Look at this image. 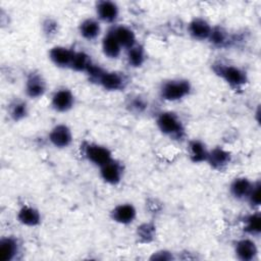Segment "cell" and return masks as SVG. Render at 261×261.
Listing matches in <instances>:
<instances>
[{"instance_id":"cell-1","label":"cell","mask_w":261,"mask_h":261,"mask_svg":"<svg viewBox=\"0 0 261 261\" xmlns=\"http://www.w3.org/2000/svg\"><path fill=\"white\" fill-rule=\"evenodd\" d=\"M155 123L159 132L176 142H182L186 139L187 132L182 119L173 111H160L157 113Z\"/></svg>"},{"instance_id":"cell-2","label":"cell","mask_w":261,"mask_h":261,"mask_svg":"<svg viewBox=\"0 0 261 261\" xmlns=\"http://www.w3.org/2000/svg\"><path fill=\"white\" fill-rule=\"evenodd\" d=\"M211 68L213 72L232 90H243L249 82L247 71L239 65L223 61H215Z\"/></svg>"},{"instance_id":"cell-3","label":"cell","mask_w":261,"mask_h":261,"mask_svg":"<svg viewBox=\"0 0 261 261\" xmlns=\"http://www.w3.org/2000/svg\"><path fill=\"white\" fill-rule=\"evenodd\" d=\"M192 89V85L187 79H169L161 84L159 96L164 101L177 102L189 97Z\"/></svg>"},{"instance_id":"cell-4","label":"cell","mask_w":261,"mask_h":261,"mask_svg":"<svg viewBox=\"0 0 261 261\" xmlns=\"http://www.w3.org/2000/svg\"><path fill=\"white\" fill-rule=\"evenodd\" d=\"M81 152L89 163L97 167H101L113 158L112 152L108 147L94 142H84L81 145Z\"/></svg>"},{"instance_id":"cell-5","label":"cell","mask_w":261,"mask_h":261,"mask_svg":"<svg viewBox=\"0 0 261 261\" xmlns=\"http://www.w3.org/2000/svg\"><path fill=\"white\" fill-rule=\"evenodd\" d=\"M129 84L127 75L118 70L105 69L97 82V85L108 92L123 91Z\"/></svg>"},{"instance_id":"cell-6","label":"cell","mask_w":261,"mask_h":261,"mask_svg":"<svg viewBox=\"0 0 261 261\" xmlns=\"http://www.w3.org/2000/svg\"><path fill=\"white\" fill-rule=\"evenodd\" d=\"M99 175L105 184L116 186L120 184L123 178L124 166L119 160L112 158L110 161L99 167Z\"/></svg>"},{"instance_id":"cell-7","label":"cell","mask_w":261,"mask_h":261,"mask_svg":"<svg viewBox=\"0 0 261 261\" xmlns=\"http://www.w3.org/2000/svg\"><path fill=\"white\" fill-rule=\"evenodd\" d=\"M75 104V96L73 92L66 88L62 87L57 89L51 96L50 105L51 108L59 113L68 112L73 108Z\"/></svg>"},{"instance_id":"cell-8","label":"cell","mask_w":261,"mask_h":261,"mask_svg":"<svg viewBox=\"0 0 261 261\" xmlns=\"http://www.w3.org/2000/svg\"><path fill=\"white\" fill-rule=\"evenodd\" d=\"M47 92V82L44 75L36 70L31 71L24 82V93L30 99H39Z\"/></svg>"},{"instance_id":"cell-9","label":"cell","mask_w":261,"mask_h":261,"mask_svg":"<svg viewBox=\"0 0 261 261\" xmlns=\"http://www.w3.org/2000/svg\"><path fill=\"white\" fill-rule=\"evenodd\" d=\"M49 143L57 149L68 148L73 141V135L70 127L65 123L54 125L48 134Z\"/></svg>"},{"instance_id":"cell-10","label":"cell","mask_w":261,"mask_h":261,"mask_svg":"<svg viewBox=\"0 0 261 261\" xmlns=\"http://www.w3.org/2000/svg\"><path fill=\"white\" fill-rule=\"evenodd\" d=\"M232 161V154L227 149L216 146L209 149L206 163L216 171L225 170Z\"/></svg>"},{"instance_id":"cell-11","label":"cell","mask_w":261,"mask_h":261,"mask_svg":"<svg viewBox=\"0 0 261 261\" xmlns=\"http://www.w3.org/2000/svg\"><path fill=\"white\" fill-rule=\"evenodd\" d=\"M96 18L100 22L114 24L119 16L118 5L111 0H100L95 4Z\"/></svg>"},{"instance_id":"cell-12","label":"cell","mask_w":261,"mask_h":261,"mask_svg":"<svg viewBox=\"0 0 261 261\" xmlns=\"http://www.w3.org/2000/svg\"><path fill=\"white\" fill-rule=\"evenodd\" d=\"M112 221L122 225L132 224L137 218V209L132 203H119L109 213Z\"/></svg>"},{"instance_id":"cell-13","label":"cell","mask_w":261,"mask_h":261,"mask_svg":"<svg viewBox=\"0 0 261 261\" xmlns=\"http://www.w3.org/2000/svg\"><path fill=\"white\" fill-rule=\"evenodd\" d=\"M213 25L210 22L200 16H196L192 18L188 25L187 32L189 36L195 41H208Z\"/></svg>"},{"instance_id":"cell-14","label":"cell","mask_w":261,"mask_h":261,"mask_svg":"<svg viewBox=\"0 0 261 261\" xmlns=\"http://www.w3.org/2000/svg\"><path fill=\"white\" fill-rule=\"evenodd\" d=\"M233 252L237 259L241 261H253L258 256V247L251 238H242L236 241Z\"/></svg>"},{"instance_id":"cell-15","label":"cell","mask_w":261,"mask_h":261,"mask_svg":"<svg viewBox=\"0 0 261 261\" xmlns=\"http://www.w3.org/2000/svg\"><path fill=\"white\" fill-rule=\"evenodd\" d=\"M73 49L66 47V46H62V45H56L53 46L49 52H48V56L50 61L57 67L59 68H69L72 58H73V54H74Z\"/></svg>"},{"instance_id":"cell-16","label":"cell","mask_w":261,"mask_h":261,"mask_svg":"<svg viewBox=\"0 0 261 261\" xmlns=\"http://www.w3.org/2000/svg\"><path fill=\"white\" fill-rule=\"evenodd\" d=\"M21 246L16 237L6 236L0 240V261H14L20 254Z\"/></svg>"},{"instance_id":"cell-17","label":"cell","mask_w":261,"mask_h":261,"mask_svg":"<svg viewBox=\"0 0 261 261\" xmlns=\"http://www.w3.org/2000/svg\"><path fill=\"white\" fill-rule=\"evenodd\" d=\"M16 219L23 226L35 227L41 224L42 215L39 209H37L36 207L24 204L18 209L16 213Z\"/></svg>"},{"instance_id":"cell-18","label":"cell","mask_w":261,"mask_h":261,"mask_svg":"<svg viewBox=\"0 0 261 261\" xmlns=\"http://www.w3.org/2000/svg\"><path fill=\"white\" fill-rule=\"evenodd\" d=\"M110 30L115 36L116 40L120 44L123 50H127L137 44V36L135 31L125 24H113Z\"/></svg>"},{"instance_id":"cell-19","label":"cell","mask_w":261,"mask_h":261,"mask_svg":"<svg viewBox=\"0 0 261 261\" xmlns=\"http://www.w3.org/2000/svg\"><path fill=\"white\" fill-rule=\"evenodd\" d=\"M101 50L105 57L108 59H117L122 52V47L116 40L110 28L105 33L101 41Z\"/></svg>"},{"instance_id":"cell-20","label":"cell","mask_w":261,"mask_h":261,"mask_svg":"<svg viewBox=\"0 0 261 261\" xmlns=\"http://www.w3.org/2000/svg\"><path fill=\"white\" fill-rule=\"evenodd\" d=\"M254 180L246 176H238L233 178L229 185V193L232 198L239 201H245L249 195Z\"/></svg>"},{"instance_id":"cell-21","label":"cell","mask_w":261,"mask_h":261,"mask_svg":"<svg viewBox=\"0 0 261 261\" xmlns=\"http://www.w3.org/2000/svg\"><path fill=\"white\" fill-rule=\"evenodd\" d=\"M77 30L83 39L87 41H94L100 36L102 28L101 22L97 18L87 17L81 21Z\"/></svg>"},{"instance_id":"cell-22","label":"cell","mask_w":261,"mask_h":261,"mask_svg":"<svg viewBox=\"0 0 261 261\" xmlns=\"http://www.w3.org/2000/svg\"><path fill=\"white\" fill-rule=\"evenodd\" d=\"M188 155L190 160L193 163H204L207 160L209 149L207 148L206 144L199 140V139H193L188 142Z\"/></svg>"},{"instance_id":"cell-23","label":"cell","mask_w":261,"mask_h":261,"mask_svg":"<svg viewBox=\"0 0 261 261\" xmlns=\"http://www.w3.org/2000/svg\"><path fill=\"white\" fill-rule=\"evenodd\" d=\"M243 231L250 237H259L261 232V213L259 210H255L245 215L242 220Z\"/></svg>"},{"instance_id":"cell-24","label":"cell","mask_w":261,"mask_h":261,"mask_svg":"<svg viewBox=\"0 0 261 261\" xmlns=\"http://www.w3.org/2000/svg\"><path fill=\"white\" fill-rule=\"evenodd\" d=\"M208 42L217 49H223L230 46L233 42V39L224 28L220 25H214L212 28Z\"/></svg>"},{"instance_id":"cell-25","label":"cell","mask_w":261,"mask_h":261,"mask_svg":"<svg viewBox=\"0 0 261 261\" xmlns=\"http://www.w3.org/2000/svg\"><path fill=\"white\" fill-rule=\"evenodd\" d=\"M125 51H126L125 53L126 63L128 64V66L133 68L142 67L147 60V53H146L145 47L140 43L135 44L133 47H130Z\"/></svg>"},{"instance_id":"cell-26","label":"cell","mask_w":261,"mask_h":261,"mask_svg":"<svg viewBox=\"0 0 261 261\" xmlns=\"http://www.w3.org/2000/svg\"><path fill=\"white\" fill-rule=\"evenodd\" d=\"M7 113L11 120H13L14 122H18L28 117L30 113V108L27 101L20 98H15L8 104Z\"/></svg>"},{"instance_id":"cell-27","label":"cell","mask_w":261,"mask_h":261,"mask_svg":"<svg viewBox=\"0 0 261 261\" xmlns=\"http://www.w3.org/2000/svg\"><path fill=\"white\" fill-rule=\"evenodd\" d=\"M157 236V227L153 221H145L136 229V238L140 244H150L155 241Z\"/></svg>"},{"instance_id":"cell-28","label":"cell","mask_w":261,"mask_h":261,"mask_svg":"<svg viewBox=\"0 0 261 261\" xmlns=\"http://www.w3.org/2000/svg\"><path fill=\"white\" fill-rule=\"evenodd\" d=\"M95 62L93 61L91 55H89L85 51H74L73 58L70 64V69L76 71V72H84L87 73V71L92 67V65Z\"/></svg>"},{"instance_id":"cell-29","label":"cell","mask_w":261,"mask_h":261,"mask_svg":"<svg viewBox=\"0 0 261 261\" xmlns=\"http://www.w3.org/2000/svg\"><path fill=\"white\" fill-rule=\"evenodd\" d=\"M148 100L142 95H132L126 100V109L134 114H143L148 109Z\"/></svg>"},{"instance_id":"cell-30","label":"cell","mask_w":261,"mask_h":261,"mask_svg":"<svg viewBox=\"0 0 261 261\" xmlns=\"http://www.w3.org/2000/svg\"><path fill=\"white\" fill-rule=\"evenodd\" d=\"M260 191H261V182L259 179L254 180L253 187L249 193V195L247 196L245 202L248 203V205L254 209V210H258L260 205H261V196H260Z\"/></svg>"},{"instance_id":"cell-31","label":"cell","mask_w":261,"mask_h":261,"mask_svg":"<svg viewBox=\"0 0 261 261\" xmlns=\"http://www.w3.org/2000/svg\"><path fill=\"white\" fill-rule=\"evenodd\" d=\"M41 29H42L43 35L46 38H53L59 32V23L55 18L48 16L43 19L41 23Z\"/></svg>"},{"instance_id":"cell-32","label":"cell","mask_w":261,"mask_h":261,"mask_svg":"<svg viewBox=\"0 0 261 261\" xmlns=\"http://www.w3.org/2000/svg\"><path fill=\"white\" fill-rule=\"evenodd\" d=\"M175 257L172 254V252L167 251V250H158L154 252L150 256V260H164V261H169V260H174Z\"/></svg>"}]
</instances>
